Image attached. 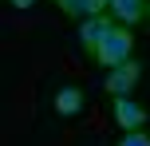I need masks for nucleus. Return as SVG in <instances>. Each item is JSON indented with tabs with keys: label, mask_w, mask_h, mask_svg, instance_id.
<instances>
[{
	"label": "nucleus",
	"mask_w": 150,
	"mask_h": 146,
	"mask_svg": "<svg viewBox=\"0 0 150 146\" xmlns=\"http://www.w3.org/2000/svg\"><path fill=\"white\" fill-rule=\"evenodd\" d=\"M130 51H134V32L127 28V24H115L111 32H107L103 39H99V51H95V63L99 67H119V63L130 59Z\"/></svg>",
	"instance_id": "obj_1"
},
{
	"label": "nucleus",
	"mask_w": 150,
	"mask_h": 146,
	"mask_svg": "<svg viewBox=\"0 0 150 146\" xmlns=\"http://www.w3.org/2000/svg\"><path fill=\"white\" fill-rule=\"evenodd\" d=\"M115 24H119V20H115L111 12H99V16H91V20L79 24V47L91 55V59H95V51H99V39H103Z\"/></svg>",
	"instance_id": "obj_2"
},
{
	"label": "nucleus",
	"mask_w": 150,
	"mask_h": 146,
	"mask_svg": "<svg viewBox=\"0 0 150 146\" xmlns=\"http://www.w3.org/2000/svg\"><path fill=\"white\" fill-rule=\"evenodd\" d=\"M138 79H142V63L138 59H127L119 63V67H111V75H107V95H130L138 87Z\"/></svg>",
	"instance_id": "obj_3"
},
{
	"label": "nucleus",
	"mask_w": 150,
	"mask_h": 146,
	"mask_svg": "<svg viewBox=\"0 0 150 146\" xmlns=\"http://www.w3.org/2000/svg\"><path fill=\"white\" fill-rule=\"evenodd\" d=\"M115 118H119L122 130H142V123H146V107H138L130 95H115Z\"/></svg>",
	"instance_id": "obj_4"
},
{
	"label": "nucleus",
	"mask_w": 150,
	"mask_h": 146,
	"mask_svg": "<svg viewBox=\"0 0 150 146\" xmlns=\"http://www.w3.org/2000/svg\"><path fill=\"white\" fill-rule=\"evenodd\" d=\"M59 4V12L63 16H71V20H91V16H99V12H111V0H55Z\"/></svg>",
	"instance_id": "obj_5"
},
{
	"label": "nucleus",
	"mask_w": 150,
	"mask_h": 146,
	"mask_svg": "<svg viewBox=\"0 0 150 146\" xmlns=\"http://www.w3.org/2000/svg\"><path fill=\"white\" fill-rule=\"evenodd\" d=\"M146 4L150 0H111V16L127 28H134V24L146 20Z\"/></svg>",
	"instance_id": "obj_6"
},
{
	"label": "nucleus",
	"mask_w": 150,
	"mask_h": 146,
	"mask_svg": "<svg viewBox=\"0 0 150 146\" xmlns=\"http://www.w3.org/2000/svg\"><path fill=\"white\" fill-rule=\"evenodd\" d=\"M55 111L59 115H79L83 111V91L79 87H59L55 91Z\"/></svg>",
	"instance_id": "obj_7"
},
{
	"label": "nucleus",
	"mask_w": 150,
	"mask_h": 146,
	"mask_svg": "<svg viewBox=\"0 0 150 146\" xmlns=\"http://www.w3.org/2000/svg\"><path fill=\"white\" fill-rule=\"evenodd\" d=\"M119 146H150V134L146 130H127L119 138Z\"/></svg>",
	"instance_id": "obj_8"
},
{
	"label": "nucleus",
	"mask_w": 150,
	"mask_h": 146,
	"mask_svg": "<svg viewBox=\"0 0 150 146\" xmlns=\"http://www.w3.org/2000/svg\"><path fill=\"white\" fill-rule=\"evenodd\" d=\"M28 4H36V0H12V8H28Z\"/></svg>",
	"instance_id": "obj_9"
},
{
	"label": "nucleus",
	"mask_w": 150,
	"mask_h": 146,
	"mask_svg": "<svg viewBox=\"0 0 150 146\" xmlns=\"http://www.w3.org/2000/svg\"><path fill=\"white\" fill-rule=\"evenodd\" d=\"M146 20H150V4H146Z\"/></svg>",
	"instance_id": "obj_10"
}]
</instances>
